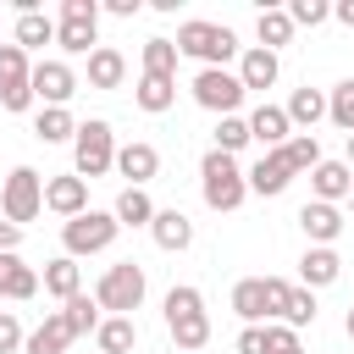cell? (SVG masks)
I'll return each mask as SVG.
<instances>
[{
    "instance_id": "38",
    "label": "cell",
    "mask_w": 354,
    "mask_h": 354,
    "mask_svg": "<svg viewBox=\"0 0 354 354\" xmlns=\"http://www.w3.org/2000/svg\"><path fill=\"white\" fill-rule=\"evenodd\" d=\"M243 144H249V122H243V116H221V122H216V149H221V155H238Z\"/></svg>"
},
{
    "instance_id": "16",
    "label": "cell",
    "mask_w": 354,
    "mask_h": 354,
    "mask_svg": "<svg viewBox=\"0 0 354 354\" xmlns=\"http://www.w3.org/2000/svg\"><path fill=\"white\" fill-rule=\"evenodd\" d=\"M243 183H249V194H266V199H271V194H282V188L293 183V171H288V160L271 149V155H260V160L243 171Z\"/></svg>"
},
{
    "instance_id": "11",
    "label": "cell",
    "mask_w": 354,
    "mask_h": 354,
    "mask_svg": "<svg viewBox=\"0 0 354 354\" xmlns=\"http://www.w3.org/2000/svg\"><path fill=\"white\" fill-rule=\"evenodd\" d=\"M44 205H50L55 216H66V221H72V216H83V210H88V183H83L77 171L50 177V183H44Z\"/></svg>"
},
{
    "instance_id": "15",
    "label": "cell",
    "mask_w": 354,
    "mask_h": 354,
    "mask_svg": "<svg viewBox=\"0 0 354 354\" xmlns=\"http://www.w3.org/2000/svg\"><path fill=\"white\" fill-rule=\"evenodd\" d=\"M116 171H122V177H133L127 188H144V183L160 171V155H155V144H144V138H138V144H122V149H116Z\"/></svg>"
},
{
    "instance_id": "24",
    "label": "cell",
    "mask_w": 354,
    "mask_h": 354,
    "mask_svg": "<svg viewBox=\"0 0 354 354\" xmlns=\"http://www.w3.org/2000/svg\"><path fill=\"white\" fill-rule=\"evenodd\" d=\"M44 293H55L61 304H66L72 293H83V271H77L72 254H55V260L44 266Z\"/></svg>"
},
{
    "instance_id": "45",
    "label": "cell",
    "mask_w": 354,
    "mask_h": 354,
    "mask_svg": "<svg viewBox=\"0 0 354 354\" xmlns=\"http://www.w3.org/2000/svg\"><path fill=\"white\" fill-rule=\"evenodd\" d=\"M17 243H22V227L0 221V254H17Z\"/></svg>"
},
{
    "instance_id": "49",
    "label": "cell",
    "mask_w": 354,
    "mask_h": 354,
    "mask_svg": "<svg viewBox=\"0 0 354 354\" xmlns=\"http://www.w3.org/2000/svg\"><path fill=\"white\" fill-rule=\"evenodd\" d=\"M171 354H183V348H171Z\"/></svg>"
},
{
    "instance_id": "29",
    "label": "cell",
    "mask_w": 354,
    "mask_h": 354,
    "mask_svg": "<svg viewBox=\"0 0 354 354\" xmlns=\"http://www.w3.org/2000/svg\"><path fill=\"white\" fill-rule=\"evenodd\" d=\"M72 133H77V122H72V111H61V105H44L39 122H33V138H39V144H66Z\"/></svg>"
},
{
    "instance_id": "20",
    "label": "cell",
    "mask_w": 354,
    "mask_h": 354,
    "mask_svg": "<svg viewBox=\"0 0 354 354\" xmlns=\"http://www.w3.org/2000/svg\"><path fill=\"white\" fill-rule=\"evenodd\" d=\"M238 83H243V94H249V88H271V83H277V55L260 50V44H249V50L238 55Z\"/></svg>"
},
{
    "instance_id": "35",
    "label": "cell",
    "mask_w": 354,
    "mask_h": 354,
    "mask_svg": "<svg viewBox=\"0 0 354 354\" xmlns=\"http://www.w3.org/2000/svg\"><path fill=\"white\" fill-rule=\"evenodd\" d=\"M315 321V293L310 288H288V304H282V326H310Z\"/></svg>"
},
{
    "instance_id": "28",
    "label": "cell",
    "mask_w": 354,
    "mask_h": 354,
    "mask_svg": "<svg viewBox=\"0 0 354 354\" xmlns=\"http://www.w3.org/2000/svg\"><path fill=\"white\" fill-rule=\"evenodd\" d=\"M111 216H116V227H149V221H155V205H149L144 188H122Z\"/></svg>"
},
{
    "instance_id": "25",
    "label": "cell",
    "mask_w": 354,
    "mask_h": 354,
    "mask_svg": "<svg viewBox=\"0 0 354 354\" xmlns=\"http://www.w3.org/2000/svg\"><path fill=\"white\" fill-rule=\"evenodd\" d=\"M232 310H238V321L260 326V321H266V277H243V282L232 288Z\"/></svg>"
},
{
    "instance_id": "46",
    "label": "cell",
    "mask_w": 354,
    "mask_h": 354,
    "mask_svg": "<svg viewBox=\"0 0 354 354\" xmlns=\"http://www.w3.org/2000/svg\"><path fill=\"white\" fill-rule=\"evenodd\" d=\"M332 17H337L343 28H354V0H337V6H332Z\"/></svg>"
},
{
    "instance_id": "19",
    "label": "cell",
    "mask_w": 354,
    "mask_h": 354,
    "mask_svg": "<svg viewBox=\"0 0 354 354\" xmlns=\"http://www.w3.org/2000/svg\"><path fill=\"white\" fill-rule=\"evenodd\" d=\"M122 77H127V55L122 50H111V44L88 50V88H122Z\"/></svg>"
},
{
    "instance_id": "18",
    "label": "cell",
    "mask_w": 354,
    "mask_h": 354,
    "mask_svg": "<svg viewBox=\"0 0 354 354\" xmlns=\"http://www.w3.org/2000/svg\"><path fill=\"white\" fill-rule=\"evenodd\" d=\"M343 277V260H337V249H304V260H299V282L315 293V288H332Z\"/></svg>"
},
{
    "instance_id": "30",
    "label": "cell",
    "mask_w": 354,
    "mask_h": 354,
    "mask_svg": "<svg viewBox=\"0 0 354 354\" xmlns=\"http://www.w3.org/2000/svg\"><path fill=\"white\" fill-rule=\"evenodd\" d=\"M277 155L288 160V171H293V177H299V171H315V166H321V144H315V133H293V138H288V144H282Z\"/></svg>"
},
{
    "instance_id": "37",
    "label": "cell",
    "mask_w": 354,
    "mask_h": 354,
    "mask_svg": "<svg viewBox=\"0 0 354 354\" xmlns=\"http://www.w3.org/2000/svg\"><path fill=\"white\" fill-rule=\"evenodd\" d=\"M28 50L22 44H0V88H11V83H28Z\"/></svg>"
},
{
    "instance_id": "17",
    "label": "cell",
    "mask_w": 354,
    "mask_h": 354,
    "mask_svg": "<svg viewBox=\"0 0 354 354\" xmlns=\"http://www.w3.org/2000/svg\"><path fill=\"white\" fill-rule=\"evenodd\" d=\"M149 232H155V243H160L166 254H177V249H188V243H194V221H188L177 205H171V210H155Z\"/></svg>"
},
{
    "instance_id": "40",
    "label": "cell",
    "mask_w": 354,
    "mask_h": 354,
    "mask_svg": "<svg viewBox=\"0 0 354 354\" xmlns=\"http://www.w3.org/2000/svg\"><path fill=\"white\" fill-rule=\"evenodd\" d=\"M266 354H304V343H299V332H293V326L266 321Z\"/></svg>"
},
{
    "instance_id": "3",
    "label": "cell",
    "mask_w": 354,
    "mask_h": 354,
    "mask_svg": "<svg viewBox=\"0 0 354 354\" xmlns=\"http://www.w3.org/2000/svg\"><path fill=\"white\" fill-rule=\"evenodd\" d=\"M171 44H177V55H194L205 66H227L238 55V33L221 28V22H183Z\"/></svg>"
},
{
    "instance_id": "39",
    "label": "cell",
    "mask_w": 354,
    "mask_h": 354,
    "mask_svg": "<svg viewBox=\"0 0 354 354\" xmlns=\"http://www.w3.org/2000/svg\"><path fill=\"white\" fill-rule=\"evenodd\" d=\"M326 17H332L326 0H293V6H288V22H293V28H321Z\"/></svg>"
},
{
    "instance_id": "22",
    "label": "cell",
    "mask_w": 354,
    "mask_h": 354,
    "mask_svg": "<svg viewBox=\"0 0 354 354\" xmlns=\"http://www.w3.org/2000/svg\"><path fill=\"white\" fill-rule=\"evenodd\" d=\"M282 111H288V127H304V133H310V127L326 116V94L304 83V88H293V94H288V105H282Z\"/></svg>"
},
{
    "instance_id": "23",
    "label": "cell",
    "mask_w": 354,
    "mask_h": 354,
    "mask_svg": "<svg viewBox=\"0 0 354 354\" xmlns=\"http://www.w3.org/2000/svg\"><path fill=\"white\" fill-rule=\"evenodd\" d=\"M39 293V271L22 266L17 254H0V299H33Z\"/></svg>"
},
{
    "instance_id": "12",
    "label": "cell",
    "mask_w": 354,
    "mask_h": 354,
    "mask_svg": "<svg viewBox=\"0 0 354 354\" xmlns=\"http://www.w3.org/2000/svg\"><path fill=\"white\" fill-rule=\"evenodd\" d=\"M310 188H315L321 205H337V199L354 194V166H348V160H321V166L310 171Z\"/></svg>"
},
{
    "instance_id": "31",
    "label": "cell",
    "mask_w": 354,
    "mask_h": 354,
    "mask_svg": "<svg viewBox=\"0 0 354 354\" xmlns=\"http://www.w3.org/2000/svg\"><path fill=\"white\" fill-rule=\"evenodd\" d=\"M254 33H260V50H271V55H277V44H288V39H293V22H288V11L266 6V11L254 17Z\"/></svg>"
},
{
    "instance_id": "2",
    "label": "cell",
    "mask_w": 354,
    "mask_h": 354,
    "mask_svg": "<svg viewBox=\"0 0 354 354\" xmlns=\"http://www.w3.org/2000/svg\"><path fill=\"white\" fill-rule=\"evenodd\" d=\"M199 194H205V205H210V210H238V205H243V194H249V183H243V171H238V160H232V155L205 149V160H199Z\"/></svg>"
},
{
    "instance_id": "33",
    "label": "cell",
    "mask_w": 354,
    "mask_h": 354,
    "mask_svg": "<svg viewBox=\"0 0 354 354\" xmlns=\"http://www.w3.org/2000/svg\"><path fill=\"white\" fill-rule=\"evenodd\" d=\"M17 44H22V50H28V44H55V17L22 11V17H17Z\"/></svg>"
},
{
    "instance_id": "36",
    "label": "cell",
    "mask_w": 354,
    "mask_h": 354,
    "mask_svg": "<svg viewBox=\"0 0 354 354\" xmlns=\"http://www.w3.org/2000/svg\"><path fill=\"white\" fill-rule=\"evenodd\" d=\"M326 116H332L343 133H354V77H343V83L326 94Z\"/></svg>"
},
{
    "instance_id": "9",
    "label": "cell",
    "mask_w": 354,
    "mask_h": 354,
    "mask_svg": "<svg viewBox=\"0 0 354 354\" xmlns=\"http://www.w3.org/2000/svg\"><path fill=\"white\" fill-rule=\"evenodd\" d=\"M194 100H199L205 111H216V116H238V105H243V83H238V72H227V66H199V77H194Z\"/></svg>"
},
{
    "instance_id": "43",
    "label": "cell",
    "mask_w": 354,
    "mask_h": 354,
    "mask_svg": "<svg viewBox=\"0 0 354 354\" xmlns=\"http://www.w3.org/2000/svg\"><path fill=\"white\" fill-rule=\"evenodd\" d=\"M0 105H6V111H28V105H33V88H28V83H11V88H0Z\"/></svg>"
},
{
    "instance_id": "7",
    "label": "cell",
    "mask_w": 354,
    "mask_h": 354,
    "mask_svg": "<svg viewBox=\"0 0 354 354\" xmlns=\"http://www.w3.org/2000/svg\"><path fill=\"white\" fill-rule=\"evenodd\" d=\"M116 216L111 210H83V216H72L66 227H61V243H66V254L77 260V254H100V249H111L116 243Z\"/></svg>"
},
{
    "instance_id": "26",
    "label": "cell",
    "mask_w": 354,
    "mask_h": 354,
    "mask_svg": "<svg viewBox=\"0 0 354 354\" xmlns=\"http://www.w3.org/2000/svg\"><path fill=\"white\" fill-rule=\"evenodd\" d=\"M94 343H100V354H127V348L138 343L133 315H111V321H100V326H94Z\"/></svg>"
},
{
    "instance_id": "10",
    "label": "cell",
    "mask_w": 354,
    "mask_h": 354,
    "mask_svg": "<svg viewBox=\"0 0 354 354\" xmlns=\"http://www.w3.org/2000/svg\"><path fill=\"white\" fill-rule=\"evenodd\" d=\"M28 88H33V100H44V105H61V111H66V100L77 94V72H72L66 61H39V66L28 72Z\"/></svg>"
},
{
    "instance_id": "50",
    "label": "cell",
    "mask_w": 354,
    "mask_h": 354,
    "mask_svg": "<svg viewBox=\"0 0 354 354\" xmlns=\"http://www.w3.org/2000/svg\"><path fill=\"white\" fill-rule=\"evenodd\" d=\"M348 199H354V194H348Z\"/></svg>"
},
{
    "instance_id": "14",
    "label": "cell",
    "mask_w": 354,
    "mask_h": 354,
    "mask_svg": "<svg viewBox=\"0 0 354 354\" xmlns=\"http://www.w3.org/2000/svg\"><path fill=\"white\" fill-rule=\"evenodd\" d=\"M249 138H254V144H266V155H271V149H282V144L293 138L288 111H282V105H254V116H249Z\"/></svg>"
},
{
    "instance_id": "1",
    "label": "cell",
    "mask_w": 354,
    "mask_h": 354,
    "mask_svg": "<svg viewBox=\"0 0 354 354\" xmlns=\"http://www.w3.org/2000/svg\"><path fill=\"white\" fill-rule=\"evenodd\" d=\"M166 326H171V343L183 354H199L210 343V315H205V293L199 288H171L166 293Z\"/></svg>"
},
{
    "instance_id": "47",
    "label": "cell",
    "mask_w": 354,
    "mask_h": 354,
    "mask_svg": "<svg viewBox=\"0 0 354 354\" xmlns=\"http://www.w3.org/2000/svg\"><path fill=\"white\" fill-rule=\"evenodd\" d=\"M343 326H348V337H354V304H348V321H343Z\"/></svg>"
},
{
    "instance_id": "8",
    "label": "cell",
    "mask_w": 354,
    "mask_h": 354,
    "mask_svg": "<svg viewBox=\"0 0 354 354\" xmlns=\"http://www.w3.org/2000/svg\"><path fill=\"white\" fill-rule=\"evenodd\" d=\"M0 210H6V221H11V227H22V221H33V216L44 210V177H39L33 166H17V171L6 177V194H0Z\"/></svg>"
},
{
    "instance_id": "34",
    "label": "cell",
    "mask_w": 354,
    "mask_h": 354,
    "mask_svg": "<svg viewBox=\"0 0 354 354\" xmlns=\"http://www.w3.org/2000/svg\"><path fill=\"white\" fill-rule=\"evenodd\" d=\"M177 72V44L171 39H149L144 44V77H171Z\"/></svg>"
},
{
    "instance_id": "27",
    "label": "cell",
    "mask_w": 354,
    "mask_h": 354,
    "mask_svg": "<svg viewBox=\"0 0 354 354\" xmlns=\"http://www.w3.org/2000/svg\"><path fill=\"white\" fill-rule=\"evenodd\" d=\"M133 100H138V111H149V116L171 111V100H177V77H138Z\"/></svg>"
},
{
    "instance_id": "41",
    "label": "cell",
    "mask_w": 354,
    "mask_h": 354,
    "mask_svg": "<svg viewBox=\"0 0 354 354\" xmlns=\"http://www.w3.org/2000/svg\"><path fill=\"white\" fill-rule=\"evenodd\" d=\"M288 288H293V282H282V277H266V321H282V304H288Z\"/></svg>"
},
{
    "instance_id": "6",
    "label": "cell",
    "mask_w": 354,
    "mask_h": 354,
    "mask_svg": "<svg viewBox=\"0 0 354 354\" xmlns=\"http://www.w3.org/2000/svg\"><path fill=\"white\" fill-rule=\"evenodd\" d=\"M100 6L94 0H61V22H55V44L66 55H88L100 50Z\"/></svg>"
},
{
    "instance_id": "42",
    "label": "cell",
    "mask_w": 354,
    "mask_h": 354,
    "mask_svg": "<svg viewBox=\"0 0 354 354\" xmlns=\"http://www.w3.org/2000/svg\"><path fill=\"white\" fill-rule=\"evenodd\" d=\"M22 337H28V332H22V321H17L11 310H0V354H17V348H22Z\"/></svg>"
},
{
    "instance_id": "5",
    "label": "cell",
    "mask_w": 354,
    "mask_h": 354,
    "mask_svg": "<svg viewBox=\"0 0 354 354\" xmlns=\"http://www.w3.org/2000/svg\"><path fill=\"white\" fill-rule=\"evenodd\" d=\"M94 304L111 310V315H133V310L144 304V266H138V260H116V266L100 277Z\"/></svg>"
},
{
    "instance_id": "21",
    "label": "cell",
    "mask_w": 354,
    "mask_h": 354,
    "mask_svg": "<svg viewBox=\"0 0 354 354\" xmlns=\"http://www.w3.org/2000/svg\"><path fill=\"white\" fill-rule=\"evenodd\" d=\"M66 343H72V332H66V321H61V310H55V315H44V321L22 337V354H66Z\"/></svg>"
},
{
    "instance_id": "48",
    "label": "cell",
    "mask_w": 354,
    "mask_h": 354,
    "mask_svg": "<svg viewBox=\"0 0 354 354\" xmlns=\"http://www.w3.org/2000/svg\"><path fill=\"white\" fill-rule=\"evenodd\" d=\"M348 166H354V133H348Z\"/></svg>"
},
{
    "instance_id": "13",
    "label": "cell",
    "mask_w": 354,
    "mask_h": 354,
    "mask_svg": "<svg viewBox=\"0 0 354 354\" xmlns=\"http://www.w3.org/2000/svg\"><path fill=\"white\" fill-rule=\"evenodd\" d=\"M299 227H304V238H310L315 249H332V238L343 232V210H337V205H321V199H310V205L299 210Z\"/></svg>"
},
{
    "instance_id": "32",
    "label": "cell",
    "mask_w": 354,
    "mask_h": 354,
    "mask_svg": "<svg viewBox=\"0 0 354 354\" xmlns=\"http://www.w3.org/2000/svg\"><path fill=\"white\" fill-rule=\"evenodd\" d=\"M61 321H66V332H72V337H83V332H94V326H100V304H94L88 293H72V299H66V310H61Z\"/></svg>"
},
{
    "instance_id": "44",
    "label": "cell",
    "mask_w": 354,
    "mask_h": 354,
    "mask_svg": "<svg viewBox=\"0 0 354 354\" xmlns=\"http://www.w3.org/2000/svg\"><path fill=\"white\" fill-rule=\"evenodd\" d=\"M238 354H266V326H243L238 332Z\"/></svg>"
},
{
    "instance_id": "4",
    "label": "cell",
    "mask_w": 354,
    "mask_h": 354,
    "mask_svg": "<svg viewBox=\"0 0 354 354\" xmlns=\"http://www.w3.org/2000/svg\"><path fill=\"white\" fill-rule=\"evenodd\" d=\"M72 166H77V177L88 183V177H105L111 166H116V138H111V122H77V133H72Z\"/></svg>"
}]
</instances>
